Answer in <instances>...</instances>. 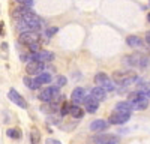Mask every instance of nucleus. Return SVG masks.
Returning a JSON list of instances; mask_svg holds the SVG:
<instances>
[{
    "label": "nucleus",
    "mask_w": 150,
    "mask_h": 144,
    "mask_svg": "<svg viewBox=\"0 0 150 144\" xmlns=\"http://www.w3.org/2000/svg\"><path fill=\"white\" fill-rule=\"evenodd\" d=\"M84 104H86V110L89 111V113H96L98 110V107H99V102L93 98L92 95L89 96H86V99H84Z\"/></svg>",
    "instance_id": "f8f14e48"
},
{
    "label": "nucleus",
    "mask_w": 150,
    "mask_h": 144,
    "mask_svg": "<svg viewBox=\"0 0 150 144\" xmlns=\"http://www.w3.org/2000/svg\"><path fill=\"white\" fill-rule=\"evenodd\" d=\"M108 125H110V123L107 122V120L99 119V120H95V122H92L90 129H92V131H104V129L108 128Z\"/></svg>",
    "instance_id": "dca6fc26"
},
{
    "label": "nucleus",
    "mask_w": 150,
    "mask_h": 144,
    "mask_svg": "<svg viewBox=\"0 0 150 144\" xmlns=\"http://www.w3.org/2000/svg\"><path fill=\"white\" fill-rule=\"evenodd\" d=\"M147 20H149V21H150V14H149V15H147Z\"/></svg>",
    "instance_id": "2f4dec72"
},
{
    "label": "nucleus",
    "mask_w": 150,
    "mask_h": 144,
    "mask_svg": "<svg viewBox=\"0 0 150 144\" xmlns=\"http://www.w3.org/2000/svg\"><path fill=\"white\" fill-rule=\"evenodd\" d=\"M47 143H48V144H62L60 141H57V140H51V138H50Z\"/></svg>",
    "instance_id": "cd10ccee"
},
{
    "label": "nucleus",
    "mask_w": 150,
    "mask_h": 144,
    "mask_svg": "<svg viewBox=\"0 0 150 144\" xmlns=\"http://www.w3.org/2000/svg\"><path fill=\"white\" fill-rule=\"evenodd\" d=\"M54 59V54L51 51H44L41 50L39 53L32 54V62H39V63H45V62H51Z\"/></svg>",
    "instance_id": "423d86ee"
},
{
    "label": "nucleus",
    "mask_w": 150,
    "mask_h": 144,
    "mask_svg": "<svg viewBox=\"0 0 150 144\" xmlns=\"http://www.w3.org/2000/svg\"><path fill=\"white\" fill-rule=\"evenodd\" d=\"M42 69H44V63L39 62H30L26 65V71L29 75H39Z\"/></svg>",
    "instance_id": "9d476101"
},
{
    "label": "nucleus",
    "mask_w": 150,
    "mask_h": 144,
    "mask_svg": "<svg viewBox=\"0 0 150 144\" xmlns=\"http://www.w3.org/2000/svg\"><path fill=\"white\" fill-rule=\"evenodd\" d=\"M131 105H132V110H144V108L149 107V99H147V96L144 95L143 98H140L138 101L131 102Z\"/></svg>",
    "instance_id": "ddd939ff"
},
{
    "label": "nucleus",
    "mask_w": 150,
    "mask_h": 144,
    "mask_svg": "<svg viewBox=\"0 0 150 144\" xmlns=\"http://www.w3.org/2000/svg\"><path fill=\"white\" fill-rule=\"evenodd\" d=\"M116 111L117 113H123V114H131L132 105H131L129 101L128 102H119V104H116Z\"/></svg>",
    "instance_id": "4468645a"
},
{
    "label": "nucleus",
    "mask_w": 150,
    "mask_h": 144,
    "mask_svg": "<svg viewBox=\"0 0 150 144\" xmlns=\"http://www.w3.org/2000/svg\"><path fill=\"white\" fill-rule=\"evenodd\" d=\"M95 83L98 84V87H102L105 92H114V90H116L114 83H112L111 78H110L107 74H104V72H99V74H96Z\"/></svg>",
    "instance_id": "20e7f679"
},
{
    "label": "nucleus",
    "mask_w": 150,
    "mask_h": 144,
    "mask_svg": "<svg viewBox=\"0 0 150 144\" xmlns=\"http://www.w3.org/2000/svg\"><path fill=\"white\" fill-rule=\"evenodd\" d=\"M92 96L98 101V102H101V101H104L105 99V96H107V92L102 89V87H95L93 90H92Z\"/></svg>",
    "instance_id": "a211bd4d"
},
{
    "label": "nucleus",
    "mask_w": 150,
    "mask_h": 144,
    "mask_svg": "<svg viewBox=\"0 0 150 144\" xmlns=\"http://www.w3.org/2000/svg\"><path fill=\"white\" fill-rule=\"evenodd\" d=\"M18 3H20V6H23V8H32L35 2H32V0H29V2H18Z\"/></svg>",
    "instance_id": "393cba45"
},
{
    "label": "nucleus",
    "mask_w": 150,
    "mask_h": 144,
    "mask_svg": "<svg viewBox=\"0 0 150 144\" xmlns=\"http://www.w3.org/2000/svg\"><path fill=\"white\" fill-rule=\"evenodd\" d=\"M112 140H116V137H111V135H96L92 138L93 144H108Z\"/></svg>",
    "instance_id": "2eb2a0df"
},
{
    "label": "nucleus",
    "mask_w": 150,
    "mask_h": 144,
    "mask_svg": "<svg viewBox=\"0 0 150 144\" xmlns=\"http://www.w3.org/2000/svg\"><path fill=\"white\" fill-rule=\"evenodd\" d=\"M131 119V114H123V113H112L108 119V123H112V125H123L126 123L128 120Z\"/></svg>",
    "instance_id": "0eeeda50"
},
{
    "label": "nucleus",
    "mask_w": 150,
    "mask_h": 144,
    "mask_svg": "<svg viewBox=\"0 0 150 144\" xmlns=\"http://www.w3.org/2000/svg\"><path fill=\"white\" fill-rule=\"evenodd\" d=\"M146 42H147V45H150V33L147 35V38H146Z\"/></svg>",
    "instance_id": "c85d7f7f"
},
{
    "label": "nucleus",
    "mask_w": 150,
    "mask_h": 144,
    "mask_svg": "<svg viewBox=\"0 0 150 144\" xmlns=\"http://www.w3.org/2000/svg\"><path fill=\"white\" fill-rule=\"evenodd\" d=\"M2 26H3V23H0V27H2Z\"/></svg>",
    "instance_id": "473e14b6"
},
{
    "label": "nucleus",
    "mask_w": 150,
    "mask_h": 144,
    "mask_svg": "<svg viewBox=\"0 0 150 144\" xmlns=\"http://www.w3.org/2000/svg\"><path fill=\"white\" fill-rule=\"evenodd\" d=\"M72 102H74V105H78V104H81V102H84V99H86V90L83 89V87H77L74 92H72Z\"/></svg>",
    "instance_id": "9b49d317"
},
{
    "label": "nucleus",
    "mask_w": 150,
    "mask_h": 144,
    "mask_svg": "<svg viewBox=\"0 0 150 144\" xmlns=\"http://www.w3.org/2000/svg\"><path fill=\"white\" fill-rule=\"evenodd\" d=\"M57 30H59L57 27H50V29L47 30V36H53L54 33H57Z\"/></svg>",
    "instance_id": "a878e982"
},
{
    "label": "nucleus",
    "mask_w": 150,
    "mask_h": 144,
    "mask_svg": "<svg viewBox=\"0 0 150 144\" xmlns=\"http://www.w3.org/2000/svg\"><path fill=\"white\" fill-rule=\"evenodd\" d=\"M126 42H128V45H129V47L137 48V50H140V48H143V41L138 38V36H128Z\"/></svg>",
    "instance_id": "f3484780"
},
{
    "label": "nucleus",
    "mask_w": 150,
    "mask_h": 144,
    "mask_svg": "<svg viewBox=\"0 0 150 144\" xmlns=\"http://www.w3.org/2000/svg\"><path fill=\"white\" fill-rule=\"evenodd\" d=\"M69 114H71L74 119H81V117L84 116V111L81 110L78 105H71V108H69Z\"/></svg>",
    "instance_id": "6ab92c4d"
},
{
    "label": "nucleus",
    "mask_w": 150,
    "mask_h": 144,
    "mask_svg": "<svg viewBox=\"0 0 150 144\" xmlns=\"http://www.w3.org/2000/svg\"><path fill=\"white\" fill-rule=\"evenodd\" d=\"M57 108H59L57 104H44V105L41 107V110H42L44 113H48V114L51 113V114H53V113L57 111Z\"/></svg>",
    "instance_id": "aec40b11"
},
{
    "label": "nucleus",
    "mask_w": 150,
    "mask_h": 144,
    "mask_svg": "<svg viewBox=\"0 0 150 144\" xmlns=\"http://www.w3.org/2000/svg\"><path fill=\"white\" fill-rule=\"evenodd\" d=\"M69 108H71V107L65 104L63 107H62V110H60V114H62V116H66V114H69Z\"/></svg>",
    "instance_id": "b1692460"
},
{
    "label": "nucleus",
    "mask_w": 150,
    "mask_h": 144,
    "mask_svg": "<svg viewBox=\"0 0 150 144\" xmlns=\"http://www.w3.org/2000/svg\"><path fill=\"white\" fill-rule=\"evenodd\" d=\"M20 44H24V45H33V44H38L39 42V35L36 32H26V33H21L20 35Z\"/></svg>",
    "instance_id": "39448f33"
},
{
    "label": "nucleus",
    "mask_w": 150,
    "mask_h": 144,
    "mask_svg": "<svg viewBox=\"0 0 150 144\" xmlns=\"http://www.w3.org/2000/svg\"><path fill=\"white\" fill-rule=\"evenodd\" d=\"M114 81L117 84H120V86L126 87V86L134 84L135 81H138V77H137L135 74H132V72H116L114 74Z\"/></svg>",
    "instance_id": "7ed1b4c3"
},
{
    "label": "nucleus",
    "mask_w": 150,
    "mask_h": 144,
    "mask_svg": "<svg viewBox=\"0 0 150 144\" xmlns=\"http://www.w3.org/2000/svg\"><path fill=\"white\" fill-rule=\"evenodd\" d=\"M6 135L9 137V138H15V140H20V131L18 129H14V128H12V129H8L6 131Z\"/></svg>",
    "instance_id": "412c9836"
},
{
    "label": "nucleus",
    "mask_w": 150,
    "mask_h": 144,
    "mask_svg": "<svg viewBox=\"0 0 150 144\" xmlns=\"http://www.w3.org/2000/svg\"><path fill=\"white\" fill-rule=\"evenodd\" d=\"M30 141H32V144H38V143H39V132H38V129H32Z\"/></svg>",
    "instance_id": "4be33fe9"
},
{
    "label": "nucleus",
    "mask_w": 150,
    "mask_h": 144,
    "mask_svg": "<svg viewBox=\"0 0 150 144\" xmlns=\"http://www.w3.org/2000/svg\"><path fill=\"white\" fill-rule=\"evenodd\" d=\"M8 96H9V99L14 102L15 105H18V107H21V108H27V104H26V101L23 99V96L15 90V89H11L9 90V93H8Z\"/></svg>",
    "instance_id": "6e6552de"
},
{
    "label": "nucleus",
    "mask_w": 150,
    "mask_h": 144,
    "mask_svg": "<svg viewBox=\"0 0 150 144\" xmlns=\"http://www.w3.org/2000/svg\"><path fill=\"white\" fill-rule=\"evenodd\" d=\"M39 99L45 104H56L59 102L60 99H65V96L60 95V90H59V86H53V87H47L45 90H42L39 93Z\"/></svg>",
    "instance_id": "f257e3e1"
},
{
    "label": "nucleus",
    "mask_w": 150,
    "mask_h": 144,
    "mask_svg": "<svg viewBox=\"0 0 150 144\" xmlns=\"http://www.w3.org/2000/svg\"><path fill=\"white\" fill-rule=\"evenodd\" d=\"M23 83L26 84V86H27L29 89H32V90L35 89V87H33V80H32L30 77H24V78H23Z\"/></svg>",
    "instance_id": "5701e85b"
},
{
    "label": "nucleus",
    "mask_w": 150,
    "mask_h": 144,
    "mask_svg": "<svg viewBox=\"0 0 150 144\" xmlns=\"http://www.w3.org/2000/svg\"><path fill=\"white\" fill-rule=\"evenodd\" d=\"M108 144H117V138H116V140H112V141H111V143H108Z\"/></svg>",
    "instance_id": "c756f323"
},
{
    "label": "nucleus",
    "mask_w": 150,
    "mask_h": 144,
    "mask_svg": "<svg viewBox=\"0 0 150 144\" xmlns=\"http://www.w3.org/2000/svg\"><path fill=\"white\" fill-rule=\"evenodd\" d=\"M53 80V75L51 74H47V72H42V74H39L35 80H33V87L35 89H39L42 84H47V83H51ZM33 89V90H35Z\"/></svg>",
    "instance_id": "1a4fd4ad"
},
{
    "label": "nucleus",
    "mask_w": 150,
    "mask_h": 144,
    "mask_svg": "<svg viewBox=\"0 0 150 144\" xmlns=\"http://www.w3.org/2000/svg\"><path fill=\"white\" fill-rule=\"evenodd\" d=\"M147 98H149V99H150V89H149V90H147Z\"/></svg>",
    "instance_id": "7c9ffc66"
},
{
    "label": "nucleus",
    "mask_w": 150,
    "mask_h": 144,
    "mask_svg": "<svg viewBox=\"0 0 150 144\" xmlns=\"http://www.w3.org/2000/svg\"><path fill=\"white\" fill-rule=\"evenodd\" d=\"M62 84H63V86L66 84V78H65V77H60V78H59V86H62Z\"/></svg>",
    "instance_id": "bb28decb"
},
{
    "label": "nucleus",
    "mask_w": 150,
    "mask_h": 144,
    "mask_svg": "<svg viewBox=\"0 0 150 144\" xmlns=\"http://www.w3.org/2000/svg\"><path fill=\"white\" fill-rule=\"evenodd\" d=\"M123 63L128 65V66H135V68H146V66H149L150 60L144 54L135 53V54H131V56L125 57L123 59Z\"/></svg>",
    "instance_id": "f03ea898"
}]
</instances>
